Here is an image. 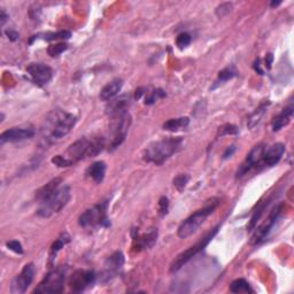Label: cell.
<instances>
[{"label":"cell","mask_w":294,"mask_h":294,"mask_svg":"<svg viewBox=\"0 0 294 294\" xmlns=\"http://www.w3.org/2000/svg\"><path fill=\"white\" fill-rule=\"evenodd\" d=\"M36 200L39 206L36 210L37 215L48 219L60 213L70 200V187L62 184L61 178H54L36 192Z\"/></svg>","instance_id":"1"},{"label":"cell","mask_w":294,"mask_h":294,"mask_svg":"<svg viewBox=\"0 0 294 294\" xmlns=\"http://www.w3.org/2000/svg\"><path fill=\"white\" fill-rule=\"evenodd\" d=\"M77 123L74 114L62 110L51 111L46 115L41 127V141L44 146H49L54 141L67 136Z\"/></svg>","instance_id":"2"},{"label":"cell","mask_w":294,"mask_h":294,"mask_svg":"<svg viewBox=\"0 0 294 294\" xmlns=\"http://www.w3.org/2000/svg\"><path fill=\"white\" fill-rule=\"evenodd\" d=\"M181 145H183L181 137L162 138L146 146L143 152V158L148 163L160 166L169 160L174 154H176L181 148Z\"/></svg>","instance_id":"3"},{"label":"cell","mask_w":294,"mask_h":294,"mask_svg":"<svg viewBox=\"0 0 294 294\" xmlns=\"http://www.w3.org/2000/svg\"><path fill=\"white\" fill-rule=\"evenodd\" d=\"M106 147V139L105 138H79L72 143L70 146L67 148L64 157L69 161V163L75 164L78 161L84 160L88 158L97 157L99 153H101Z\"/></svg>","instance_id":"4"},{"label":"cell","mask_w":294,"mask_h":294,"mask_svg":"<svg viewBox=\"0 0 294 294\" xmlns=\"http://www.w3.org/2000/svg\"><path fill=\"white\" fill-rule=\"evenodd\" d=\"M110 116V150L114 151L120 147L127 138L129 128L131 125V116L128 110L115 112Z\"/></svg>","instance_id":"5"},{"label":"cell","mask_w":294,"mask_h":294,"mask_svg":"<svg viewBox=\"0 0 294 294\" xmlns=\"http://www.w3.org/2000/svg\"><path fill=\"white\" fill-rule=\"evenodd\" d=\"M219 204V199H211L209 204L194 211L192 215H190L184 222H181L180 227H178V237L181 238V239H185V238H189L193 233H196L198 229L207 220V217L214 213Z\"/></svg>","instance_id":"6"},{"label":"cell","mask_w":294,"mask_h":294,"mask_svg":"<svg viewBox=\"0 0 294 294\" xmlns=\"http://www.w3.org/2000/svg\"><path fill=\"white\" fill-rule=\"evenodd\" d=\"M108 201H101L93 207L89 208L79 216L78 224L84 229H95L99 226H110V220L107 216Z\"/></svg>","instance_id":"7"},{"label":"cell","mask_w":294,"mask_h":294,"mask_svg":"<svg viewBox=\"0 0 294 294\" xmlns=\"http://www.w3.org/2000/svg\"><path fill=\"white\" fill-rule=\"evenodd\" d=\"M68 268L66 266L58 267L53 269L46 275L38 286L36 287L34 293L48 294V293H61L64 291L66 276Z\"/></svg>","instance_id":"8"},{"label":"cell","mask_w":294,"mask_h":294,"mask_svg":"<svg viewBox=\"0 0 294 294\" xmlns=\"http://www.w3.org/2000/svg\"><path fill=\"white\" fill-rule=\"evenodd\" d=\"M219 229H220V226H216L215 227H213L206 236L201 238L199 242H197L193 246H191L190 249L181 252L180 255L173 261V263L170 264V272H177L178 270L183 268L184 264H186L191 259H193L198 253H200L201 250L206 249L208 244L211 242V239H213V238L217 234V232H219Z\"/></svg>","instance_id":"9"},{"label":"cell","mask_w":294,"mask_h":294,"mask_svg":"<svg viewBox=\"0 0 294 294\" xmlns=\"http://www.w3.org/2000/svg\"><path fill=\"white\" fill-rule=\"evenodd\" d=\"M264 148H266V145L264 144H259L256 146H254L247 157L245 158V161L240 164V167L238 168L237 173H236V177L237 178H242L249 173L250 170H259L262 169L263 167V152Z\"/></svg>","instance_id":"10"},{"label":"cell","mask_w":294,"mask_h":294,"mask_svg":"<svg viewBox=\"0 0 294 294\" xmlns=\"http://www.w3.org/2000/svg\"><path fill=\"white\" fill-rule=\"evenodd\" d=\"M283 208H284V204H278V206H276L275 208H273L271 211H270L268 219L264 221V222L261 224L259 227H257L255 232H254L253 237H252L253 244H260L267 239V237L269 236V233L271 232V230L275 227L276 223L278 222L280 216H282Z\"/></svg>","instance_id":"11"},{"label":"cell","mask_w":294,"mask_h":294,"mask_svg":"<svg viewBox=\"0 0 294 294\" xmlns=\"http://www.w3.org/2000/svg\"><path fill=\"white\" fill-rule=\"evenodd\" d=\"M97 280V275L92 270L78 269L71 273L69 278V287L74 292H83L91 287Z\"/></svg>","instance_id":"12"},{"label":"cell","mask_w":294,"mask_h":294,"mask_svg":"<svg viewBox=\"0 0 294 294\" xmlns=\"http://www.w3.org/2000/svg\"><path fill=\"white\" fill-rule=\"evenodd\" d=\"M36 275V267L34 263H26L21 272L15 277L13 280L11 286V292L13 294H22L25 293V291L28 290V287L31 285V283L34 282Z\"/></svg>","instance_id":"13"},{"label":"cell","mask_w":294,"mask_h":294,"mask_svg":"<svg viewBox=\"0 0 294 294\" xmlns=\"http://www.w3.org/2000/svg\"><path fill=\"white\" fill-rule=\"evenodd\" d=\"M26 72L30 76L31 81L38 87H44L49 83L53 77V70L51 67L44 64H31L26 68Z\"/></svg>","instance_id":"14"},{"label":"cell","mask_w":294,"mask_h":294,"mask_svg":"<svg viewBox=\"0 0 294 294\" xmlns=\"http://www.w3.org/2000/svg\"><path fill=\"white\" fill-rule=\"evenodd\" d=\"M35 136V129L29 125L25 127H15L4 131L0 136L1 143H18V141L30 139Z\"/></svg>","instance_id":"15"},{"label":"cell","mask_w":294,"mask_h":294,"mask_svg":"<svg viewBox=\"0 0 294 294\" xmlns=\"http://www.w3.org/2000/svg\"><path fill=\"white\" fill-rule=\"evenodd\" d=\"M284 153H285V145L282 143L266 145L263 152V167H273L279 162Z\"/></svg>","instance_id":"16"},{"label":"cell","mask_w":294,"mask_h":294,"mask_svg":"<svg viewBox=\"0 0 294 294\" xmlns=\"http://www.w3.org/2000/svg\"><path fill=\"white\" fill-rule=\"evenodd\" d=\"M158 240V230H151L150 232L144 233V234H136V232L134 231V245H132V249L137 252H140V250L144 249H148L151 247L154 246V244L157 243Z\"/></svg>","instance_id":"17"},{"label":"cell","mask_w":294,"mask_h":294,"mask_svg":"<svg viewBox=\"0 0 294 294\" xmlns=\"http://www.w3.org/2000/svg\"><path fill=\"white\" fill-rule=\"evenodd\" d=\"M124 266V255L123 253L117 250L112 254V255L106 260L105 262V273L108 276V278L116 273L122 269Z\"/></svg>","instance_id":"18"},{"label":"cell","mask_w":294,"mask_h":294,"mask_svg":"<svg viewBox=\"0 0 294 294\" xmlns=\"http://www.w3.org/2000/svg\"><path fill=\"white\" fill-rule=\"evenodd\" d=\"M122 87H123V81L121 78H115L101 89L99 97H100L102 101L113 100L118 94V92L122 90Z\"/></svg>","instance_id":"19"},{"label":"cell","mask_w":294,"mask_h":294,"mask_svg":"<svg viewBox=\"0 0 294 294\" xmlns=\"http://www.w3.org/2000/svg\"><path fill=\"white\" fill-rule=\"evenodd\" d=\"M293 111H294L293 104H290L289 106H286V107L284 108L278 115H276L271 122L272 131H279L280 129L286 127V125L290 123L291 118L293 116Z\"/></svg>","instance_id":"20"},{"label":"cell","mask_w":294,"mask_h":294,"mask_svg":"<svg viewBox=\"0 0 294 294\" xmlns=\"http://www.w3.org/2000/svg\"><path fill=\"white\" fill-rule=\"evenodd\" d=\"M106 163L104 161H97V162L92 163L90 167L87 169V175L88 177H90L93 180L95 183H101L105 178V174H106Z\"/></svg>","instance_id":"21"},{"label":"cell","mask_w":294,"mask_h":294,"mask_svg":"<svg viewBox=\"0 0 294 294\" xmlns=\"http://www.w3.org/2000/svg\"><path fill=\"white\" fill-rule=\"evenodd\" d=\"M130 104V97L129 95H122V97L114 98L113 100H111L110 104L107 105L106 110H107L108 114H113L115 112L128 110V106Z\"/></svg>","instance_id":"22"},{"label":"cell","mask_w":294,"mask_h":294,"mask_svg":"<svg viewBox=\"0 0 294 294\" xmlns=\"http://www.w3.org/2000/svg\"><path fill=\"white\" fill-rule=\"evenodd\" d=\"M190 123L189 117H177L170 118L163 123V129L167 131H178L181 129L186 128Z\"/></svg>","instance_id":"23"},{"label":"cell","mask_w":294,"mask_h":294,"mask_svg":"<svg viewBox=\"0 0 294 294\" xmlns=\"http://www.w3.org/2000/svg\"><path fill=\"white\" fill-rule=\"evenodd\" d=\"M270 105L269 101H266L263 102V104H261L259 107L256 108L255 111L253 112L252 115H250L249 118V123H247V125H249V129H253L255 125H257L261 122V120H262L263 115L266 114V111L267 108H268V106Z\"/></svg>","instance_id":"24"},{"label":"cell","mask_w":294,"mask_h":294,"mask_svg":"<svg viewBox=\"0 0 294 294\" xmlns=\"http://www.w3.org/2000/svg\"><path fill=\"white\" fill-rule=\"evenodd\" d=\"M270 201H271V199H268V200L263 201V203H261V204H259V206H257L256 210L253 213L252 219H250L249 223V226H247V230H249V231H252V230L255 229V226H256L257 222H259L261 217H262V215L264 214V210L267 209V207L269 206Z\"/></svg>","instance_id":"25"},{"label":"cell","mask_w":294,"mask_h":294,"mask_svg":"<svg viewBox=\"0 0 294 294\" xmlns=\"http://www.w3.org/2000/svg\"><path fill=\"white\" fill-rule=\"evenodd\" d=\"M230 292L232 293H254L252 287L245 279L239 278L233 280L230 285Z\"/></svg>","instance_id":"26"},{"label":"cell","mask_w":294,"mask_h":294,"mask_svg":"<svg viewBox=\"0 0 294 294\" xmlns=\"http://www.w3.org/2000/svg\"><path fill=\"white\" fill-rule=\"evenodd\" d=\"M237 70L234 67H226L224 68L223 70H221L219 72V76H217V79L215 82V85H214L213 89H215L216 87H219V85L226 83V82L229 81V79H232L233 77H236L237 76Z\"/></svg>","instance_id":"27"},{"label":"cell","mask_w":294,"mask_h":294,"mask_svg":"<svg viewBox=\"0 0 294 294\" xmlns=\"http://www.w3.org/2000/svg\"><path fill=\"white\" fill-rule=\"evenodd\" d=\"M70 242V237L68 236V233H61V236L55 240L54 243L52 244L51 246V252H49V255H51V259H54V256L60 252L66 244H68Z\"/></svg>","instance_id":"28"},{"label":"cell","mask_w":294,"mask_h":294,"mask_svg":"<svg viewBox=\"0 0 294 294\" xmlns=\"http://www.w3.org/2000/svg\"><path fill=\"white\" fill-rule=\"evenodd\" d=\"M43 36V39H45V41H55V39H69L71 37V32L68 30H61L58 32H48V34H44L41 35Z\"/></svg>","instance_id":"29"},{"label":"cell","mask_w":294,"mask_h":294,"mask_svg":"<svg viewBox=\"0 0 294 294\" xmlns=\"http://www.w3.org/2000/svg\"><path fill=\"white\" fill-rule=\"evenodd\" d=\"M166 97V92L161 89H157V90L150 92V93L146 94V98H145V104L146 105H153L155 101H158L160 98Z\"/></svg>","instance_id":"30"},{"label":"cell","mask_w":294,"mask_h":294,"mask_svg":"<svg viewBox=\"0 0 294 294\" xmlns=\"http://www.w3.org/2000/svg\"><path fill=\"white\" fill-rule=\"evenodd\" d=\"M189 180H190L189 175H185V174L178 175V176L175 177L174 181H173L174 186L176 187V189L180 191V192H181V191L185 189V186H186V184L189 183Z\"/></svg>","instance_id":"31"},{"label":"cell","mask_w":294,"mask_h":294,"mask_svg":"<svg viewBox=\"0 0 294 294\" xmlns=\"http://www.w3.org/2000/svg\"><path fill=\"white\" fill-rule=\"evenodd\" d=\"M66 49H68V45L65 44V43H59V44L55 45H49L47 48V53L51 57H58L60 55L61 53H64Z\"/></svg>","instance_id":"32"},{"label":"cell","mask_w":294,"mask_h":294,"mask_svg":"<svg viewBox=\"0 0 294 294\" xmlns=\"http://www.w3.org/2000/svg\"><path fill=\"white\" fill-rule=\"evenodd\" d=\"M191 42H192V37H191L190 34H187V32H181L177 36L176 39V45L178 46V48L183 49L185 47H187L191 44Z\"/></svg>","instance_id":"33"},{"label":"cell","mask_w":294,"mask_h":294,"mask_svg":"<svg viewBox=\"0 0 294 294\" xmlns=\"http://www.w3.org/2000/svg\"><path fill=\"white\" fill-rule=\"evenodd\" d=\"M237 134H238V129L236 125L226 124L219 129V134H217V136L223 137V136H226V135H237Z\"/></svg>","instance_id":"34"},{"label":"cell","mask_w":294,"mask_h":294,"mask_svg":"<svg viewBox=\"0 0 294 294\" xmlns=\"http://www.w3.org/2000/svg\"><path fill=\"white\" fill-rule=\"evenodd\" d=\"M168 210H169V199L167 197H161L160 200H158V211H160V215H167Z\"/></svg>","instance_id":"35"},{"label":"cell","mask_w":294,"mask_h":294,"mask_svg":"<svg viewBox=\"0 0 294 294\" xmlns=\"http://www.w3.org/2000/svg\"><path fill=\"white\" fill-rule=\"evenodd\" d=\"M6 247L12 252H14L16 254H23V247L21 245V243L18 242V240H11V242L6 243Z\"/></svg>","instance_id":"36"},{"label":"cell","mask_w":294,"mask_h":294,"mask_svg":"<svg viewBox=\"0 0 294 294\" xmlns=\"http://www.w3.org/2000/svg\"><path fill=\"white\" fill-rule=\"evenodd\" d=\"M231 8H232V5L229 4V2H226V4L220 5L219 7L216 8V15L219 16V18H223V16L229 14Z\"/></svg>","instance_id":"37"},{"label":"cell","mask_w":294,"mask_h":294,"mask_svg":"<svg viewBox=\"0 0 294 294\" xmlns=\"http://www.w3.org/2000/svg\"><path fill=\"white\" fill-rule=\"evenodd\" d=\"M6 36H7L9 41H12V42H15L19 39V34L14 30H7L6 31Z\"/></svg>","instance_id":"38"},{"label":"cell","mask_w":294,"mask_h":294,"mask_svg":"<svg viewBox=\"0 0 294 294\" xmlns=\"http://www.w3.org/2000/svg\"><path fill=\"white\" fill-rule=\"evenodd\" d=\"M234 151H236V147H234V145H232V146H229L226 148V153L223 154V158H227L230 157H232V154L234 153Z\"/></svg>","instance_id":"39"},{"label":"cell","mask_w":294,"mask_h":294,"mask_svg":"<svg viewBox=\"0 0 294 294\" xmlns=\"http://www.w3.org/2000/svg\"><path fill=\"white\" fill-rule=\"evenodd\" d=\"M272 62H273V55L271 54V53H269V54H267V57H266V67L268 69L271 68Z\"/></svg>","instance_id":"40"},{"label":"cell","mask_w":294,"mask_h":294,"mask_svg":"<svg viewBox=\"0 0 294 294\" xmlns=\"http://www.w3.org/2000/svg\"><path fill=\"white\" fill-rule=\"evenodd\" d=\"M254 69H255V71L259 72L260 75H263V70L261 69V66H260V59H257L255 64H254Z\"/></svg>","instance_id":"41"},{"label":"cell","mask_w":294,"mask_h":294,"mask_svg":"<svg viewBox=\"0 0 294 294\" xmlns=\"http://www.w3.org/2000/svg\"><path fill=\"white\" fill-rule=\"evenodd\" d=\"M6 20H7V15L5 14L4 11H1V24L2 25H4V23H5Z\"/></svg>","instance_id":"42"},{"label":"cell","mask_w":294,"mask_h":294,"mask_svg":"<svg viewBox=\"0 0 294 294\" xmlns=\"http://www.w3.org/2000/svg\"><path fill=\"white\" fill-rule=\"evenodd\" d=\"M280 4H282V2H280V1H278V2L272 1V2H271V6H272V7H275V6H278V5H280Z\"/></svg>","instance_id":"43"}]
</instances>
